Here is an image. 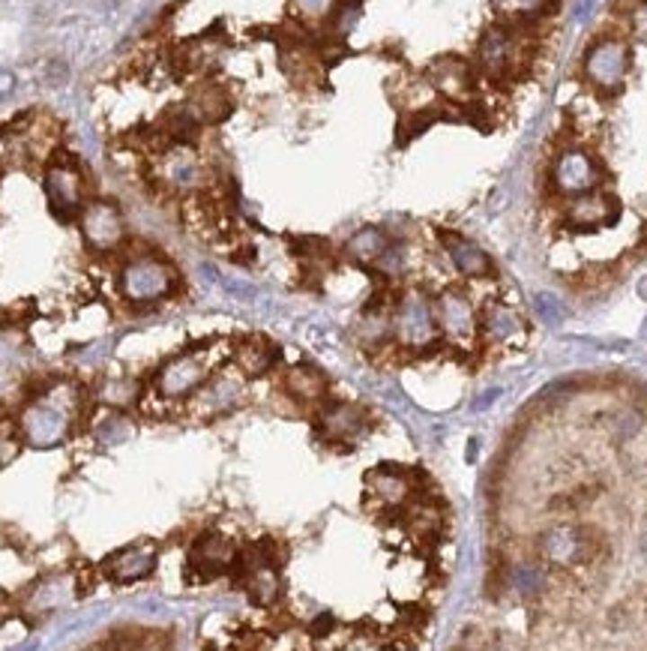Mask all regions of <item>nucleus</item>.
Segmentation results:
<instances>
[{
	"instance_id": "nucleus-2",
	"label": "nucleus",
	"mask_w": 647,
	"mask_h": 651,
	"mask_svg": "<svg viewBox=\"0 0 647 651\" xmlns=\"http://www.w3.org/2000/svg\"><path fill=\"white\" fill-rule=\"evenodd\" d=\"M225 367V352L219 343H201L168 358L153 372L150 390L162 403H189L216 370Z\"/></svg>"
},
{
	"instance_id": "nucleus-8",
	"label": "nucleus",
	"mask_w": 647,
	"mask_h": 651,
	"mask_svg": "<svg viewBox=\"0 0 647 651\" xmlns=\"http://www.w3.org/2000/svg\"><path fill=\"white\" fill-rule=\"evenodd\" d=\"M84 246L96 255L120 253L126 244V217L111 199H90L75 217Z\"/></svg>"
},
{
	"instance_id": "nucleus-31",
	"label": "nucleus",
	"mask_w": 647,
	"mask_h": 651,
	"mask_svg": "<svg viewBox=\"0 0 647 651\" xmlns=\"http://www.w3.org/2000/svg\"><path fill=\"white\" fill-rule=\"evenodd\" d=\"M93 435L102 444H120L132 435V421L126 417V412H114V408H105V415L99 417L93 426Z\"/></svg>"
},
{
	"instance_id": "nucleus-19",
	"label": "nucleus",
	"mask_w": 647,
	"mask_h": 651,
	"mask_svg": "<svg viewBox=\"0 0 647 651\" xmlns=\"http://www.w3.org/2000/svg\"><path fill=\"white\" fill-rule=\"evenodd\" d=\"M366 493L381 507H404L413 498V477L399 466H377L366 475Z\"/></svg>"
},
{
	"instance_id": "nucleus-26",
	"label": "nucleus",
	"mask_w": 647,
	"mask_h": 651,
	"mask_svg": "<svg viewBox=\"0 0 647 651\" xmlns=\"http://www.w3.org/2000/svg\"><path fill=\"white\" fill-rule=\"evenodd\" d=\"M480 334L489 343H510L521 334V318L516 309L503 307V303H492L480 316Z\"/></svg>"
},
{
	"instance_id": "nucleus-38",
	"label": "nucleus",
	"mask_w": 647,
	"mask_h": 651,
	"mask_svg": "<svg viewBox=\"0 0 647 651\" xmlns=\"http://www.w3.org/2000/svg\"><path fill=\"white\" fill-rule=\"evenodd\" d=\"M633 33L642 42H647V4H642L638 10L633 13Z\"/></svg>"
},
{
	"instance_id": "nucleus-4",
	"label": "nucleus",
	"mask_w": 647,
	"mask_h": 651,
	"mask_svg": "<svg viewBox=\"0 0 647 651\" xmlns=\"http://www.w3.org/2000/svg\"><path fill=\"white\" fill-rule=\"evenodd\" d=\"M435 300L426 291L408 289L393 303V343L408 352H426L438 343Z\"/></svg>"
},
{
	"instance_id": "nucleus-3",
	"label": "nucleus",
	"mask_w": 647,
	"mask_h": 651,
	"mask_svg": "<svg viewBox=\"0 0 647 651\" xmlns=\"http://www.w3.org/2000/svg\"><path fill=\"white\" fill-rule=\"evenodd\" d=\"M180 273L177 267L159 253H132L120 262L117 271V294L129 303V307H153V303L168 300L177 291Z\"/></svg>"
},
{
	"instance_id": "nucleus-23",
	"label": "nucleus",
	"mask_w": 647,
	"mask_h": 651,
	"mask_svg": "<svg viewBox=\"0 0 647 651\" xmlns=\"http://www.w3.org/2000/svg\"><path fill=\"white\" fill-rule=\"evenodd\" d=\"M357 340L366 349H381L393 340V303H372L357 321Z\"/></svg>"
},
{
	"instance_id": "nucleus-1",
	"label": "nucleus",
	"mask_w": 647,
	"mask_h": 651,
	"mask_svg": "<svg viewBox=\"0 0 647 651\" xmlns=\"http://www.w3.org/2000/svg\"><path fill=\"white\" fill-rule=\"evenodd\" d=\"M81 412H84V394H81L75 381H51L49 388H42L40 394L27 399L15 417L22 444H31V448L40 450L58 448L75 430Z\"/></svg>"
},
{
	"instance_id": "nucleus-18",
	"label": "nucleus",
	"mask_w": 647,
	"mask_h": 651,
	"mask_svg": "<svg viewBox=\"0 0 647 651\" xmlns=\"http://www.w3.org/2000/svg\"><path fill=\"white\" fill-rule=\"evenodd\" d=\"M629 51L624 42H597L584 58V73L602 91H611L626 78Z\"/></svg>"
},
{
	"instance_id": "nucleus-27",
	"label": "nucleus",
	"mask_w": 647,
	"mask_h": 651,
	"mask_svg": "<svg viewBox=\"0 0 647 651\" xmlns=\"http://www.w3.org/2000/svg\"><path fill=\"white\" fill-rule=\"evenodd\" d=\"M96 399L102 408H114V412H126V408L138 406L141 399V381L129 379V376H117V379H105L102 385L96 388Z\"/></svg>"
},
{
	"instance_id": "nucleus-35",
	"label": "nucleus",
	"mask_w": 647,
	"mask_h": 651,
	"mask_svg": "<svg viewBox=\"0 0 647 651\" xmlns=\"http://www.w3.org/2000/svg\"><path fill=\"white\" fill-rule=\"evenodd\" d=\"M18 450H22V435H18V426L9 421H0V468L9 466Z\"/></svg>"
},
{
	"instance_id": "nucleus-10",
	"label": "nucleus",
	"mask_w": 647,
	"mask_h": 651,
	"mask_svg": "<svg viewBox=\"0 0 647 651\" xmlns=\"http://www.w3.org/2000/svg\"><path fill=\"white\" fill-rule=\"evenodd\" d=\"M234 570H237L240 585L246 588V594L252 597V603L273 606L279 597H282V576H279L276 561L267 558L264 552H258V549L240 552Z\"/></svg>"
},
{
	"instance_id": "nucleus-37",
	"label": "nucleus",
	"mask_w": 647,
	"mask_h": 651,
	"mask_svg": "<svg viewBox=\"0 0 647 651\" xmlns=\"http://www.w3.org/2000/svg\"><path fill=\"white\" fill-rule=\"evenodd\" d=\"M638 426H642V417H638L635 412H620L615 415V421H611V433H615V439H633V435L638 433Z\"/></svg>"
},
{
	"instance_id": "nucleus-25",
	"label": "nucleus",
	"mask_w": 647,
	"mask_h": 651,
	"mask_svg": "<svg viewBox=\"0 0 647 651\" xmlns=\"http://www.w3.org/2000/svg\"><path fill=\"white\" fill-rule=\"evenodd\" d=\"M390 235H386L384 228H377V226H363V228H357L354 235H350L345 240V255L350 258L354 264H372L377 258L384 255V249L390 246Z\"/></svg>"
},
{
	"instance_id": "nucleus-15",
	"label": "nucleus",
	"mask_w": 647,
	"mask_h": 651,
	"mask_svg": "<svg viewBox=\"0 0 647 651\" xmlns=\"http://www.w3.org/2000/svg\"><path fill=\"white\" fill-rule=\"evenodd\" d=\"M237 543H234L228 534L219 531H204L201 538L192 543L189 549V567H192L195 576L201 579H213L219 574H228L237 565Z\"/></svg>"
},
{
	"instance_id": "nucleus-44",
	"label": "nucleus",
	"mask_w": 647,
	"mask_h": 651,
	"mask_svg": "<svg viewBox=\"0 0 647 651\" xmlns=\"http://www.w3.org/2000/svg\"><path fill=\"white\" fill-rule=\"evenodd\" d=\"M0 163H4V156H0Z\"/></svg>"
},
{
	"instance_id": "nucleus-21",
	"label": "nucleus",
	"mask_w": 647,
	"mask_h": 651,
	"mask_svg": "<svg viewBox=\"0 0 647 651\" xmlns=\"http://www.w3.org/2000/svg\"><path fill=\"white\" fill-rule=\"evenodd\" d=\"M276 361H279V349L270 340H264V336H249V340H240L231 352V363L246 379L267 376V372L276 367Z\"/></svg>"
},
{
	"instance_id": "nucleus-41",
	"label": "nucleus",
	"mask_w": 647,
	"mask_h": 651,
	"mask_svg": "<svg viewBox=\"0 0 647 651\" xmlns=\"http://www.w3.org/2000/svg\"><path fill=\"white\" fill-rule=\"evenodd\" d=\"M498 394H501V390H489L485 397H476V399H474V412H480V408H489L494 399H498Z\"/></svg>"
},
{
	"instance_id": "nucleus-34",
	"label": "nucleus",
	"mask_w": 647,
	"mask_h": 651,
	"mask_svg": "<svg viewBox=\"0 0 647 651\" xmlns=\"http://www.w3.org/2000/svg\"><path fill=\"white\" fill-rule=\"evenodd\" d=\"M534 312L545 321V325H561L563 316H566L563 300L557 298V294H552V291H539L536 294V298H534Z\"/></svg>"
},
{
	"instance_id": "nucleus-30",
	"label": "nucleus",
	"mask_w": 647,
	"mask_h": 651,
	"mask_svg": "<svg viewBox=\"0 0 647 651\" xmlns=\"http://www.w3.org/2000/svg\"><path fill=\"white\" fill-rule=\"evenodd\" d=\"M408 513H404V525L417 534V538H435L440 531V511L429 502H417V504H404Z\"/></svg>"
},
{
	"instance_id": "nucleus-39",
	"label": "nucleus",
	"mask_w": 647,
	"mask_h": 651,
	"mask_svg": "<svg viewBox=\"0 0 647 651\" xmlns=\"http://www.w3.org/2000/svg\"><path fill=\"white\" fill-rule=\"evenodd\" d=\"M15 94V76L9 69H0V100H9Z\"/></svg>"
},
{
	"instance_id": "nucleus-12",
	"label": "nucleus",
	"mask_w": 647,
	"mask_h": 651,
	"mask_svg": "<svg viewBox=\"0 0 647 651\" xmlns=\"http://www.w3.org/2000/svg\"><path fill=\"white\" fill-rule=\"evenodd\" d=\"M318 435L330 444H354L368 433V412L354 403H324L315 417Z\"/></svg>"
},
{
	"instance_id": "nucleus-9",
	"label": "nucleus",
	"mask_w": 647,
	"mask_h": 651,
	"mask_svg": "<svg viewBox=\"0 0 647 651\" xmlns=\"http://www.w3.org/2000/svg\"><path fill=\"white\" fill-rule=\"evenodd\" d=\"M435 321L440 336H447L453 345H471L480 334V316L467 294L447 289L435 298Z\"/></svg>"
},
{
	"instance_id": "nucleus-43",
	"label": "nucleus",
	"mask_w": 647,
	"mask_h": 651,
	"mask_svg": "<svg viewBox=\"0 0 647 651\" xmlns=\"http://www.w3.org/2000/svg\"><path fill=\"white\" fill-rule=\"evenodd\" d=\"M644 340H647V321H644Z\"/></svg>"
},
{
	"instance_id": "nucleus-42",
	"label": "nucleus",
	"mask_w": 647,
	"mask_h": 651,
	"mask_svg": "<svg viewBox=\"0 0 647 651\" xmlns=\"http://www.w3.org/2000/svg\"><path fill=\"white\" fill-rule=\"evenodd\" d=\"M638 294H642V298L647 300V276H644V280H642V282H638Z\"/></svg>"
},
{
	"instance_id": "nucleus-33",
	"label": "nucleus",
	"mask_w": 647,
	"mask_h": 651,
	"mask_svg": "<svg viewBox=\"0 0 647 651\" xmlns=\"http://www.w3.org/2000/svg\"><path fill=\"white\" fill-rule=\"evenodd\" d=\"M99 651H144V630L120 628L99 642Z\"/></svg>"
},
{
	"instance_id": "nucleus-11",
	"label": "nucleus",
	"mask_w": 647,
	"mask_h": 651,
	"mask_svg": "<svg viewBox=\"0 0 647 651\" xmlns=\"http://www.w3.org/2000/svg\"><path fill=\"white\" fill-rule=\"evenodd\" d=\"M552 186L557 195H566V199H579V195L597 192L599 168L584 150H575V147L561 150L552 165Z\"/></svg>"
},
{
	"instance_id": "nucleus-32",
	"label": "nucleus",
	"mask_w": 647,
	"mask_h": 651,
	"mask_svg": "<svg viewBox=\"0 0 647 651\" xmlns=\"http://www.w3.org/2000/svg\"><path fill=\"white\" fill-rule=\"evenodd\" d=\"M375 271L384 273L386 280H399L408 271V246L402 240H390V246L384 249V255L375 262Z\"/></svg>"
},
{
	"instance_id": "nucleus-29",
	"label": "nucleus",
	"mask_w": 647,
	"mask_h": 651,
	"mask_svg": "<svg viewBox=\"0 0 647 651\" xmlns=\"http://www.w3.org/2000/svg\"><path fill=\"white\" fill-rule=\"evenodd\" d=\"M189 105H192V111L198 114V120L201 123H213V120L228 118L231 96L225 91H219V87H204L201 94H195L192 100H189Z\"/></svg>"
},
{
	"instance_id": "nucleus-40",
	"label": "nucleus",
	"mask_w": 647,
	"mask_h": 651,
	"mask_svg": "<svg viewBox=\"0 0 647 651\" xmlns=\"http://www.w3.org/2000/svg\"><path fill=\"white\" fill-rule=\"evenodd\" d=\"M45 76H49V82H51V85H60V82H66V76H69V73H66V67L54 60L51 69H49V73H45Z\"/></svg>"
},
{
	"instance_id": "nucleus-13",
	"label": "nucleus",
	"mask_w": 647,
	"mask_h": 651,
	"mask_svg": "<svg viewBox=\"0 0 647 651\" xmlns=\"http://www.w3.org/2000/svg\"><path fill=\"white\" fill-rule=\"evenodd\" d=\"M521 51H525V37L516 28L507 24H494L483 33L480 49H476V60L489 76H507L510 69L518 67Z\"/></svg>"
},
{
	"instance_id": "nucleus-17",
	"label": "nucleus",
	"mask_w": 647,
	"mask_h": 651,
	"mask_svg": "<svg viewBox=\"0 0 647 651\" xmlns=\"http://www.w3.org/2000/svg\"><path fill=\"white\" fill-rule=\"evenodd\" d=\"M426 82L438 96L449 103H467L474 94V69L465 64L462 58L444 55L426 69Z\"/></svg>"
},
{
	"instance_id": "nucleus-16",
	"label": "nucleus",
	"mask_w": 647,
	"mask_h": 651,
	"mask_svg": "<svg viewBox=\"0 0 647 651\" xmlns=\"http://www.w3.org/2000/svg\"><path fill=\"white\" fill-rule=\"evenodd\" d=\"M156 547L153 543H129V547L111 552L102 561V574L108 583L114 585H132V583H144L147 576H153L156 570Z\"/></svg>"
},
{
	"instance_id": "nucleus-6",
	"label": "nucleus",
	"mask_w": 647,
	"mask_h": 651,
	"mask_svg": "<svg viewBox=\"0 0 647 651\" xmlns=\"http://www.w3.org/2000/svg\"><path fill=\"white\" fill-rule=\"evenodd\" d=\"M42 192H45V201H49L51 213L60 219H75L81 208L90 201L84 172H81L78 163H72L66 156H54L45 163Z\"/></svg>"
},
{
	"instance_id": "nucleus-24",
	"label": "nucleus",
	"mask_w": 647,
	"mask_h": 651,
	"mask_svg": "<svg viewBox=\"0 0 647 651\" xmlns=\"http://www.w3.org/2000/svg\"><path fill=\"white\" fill-rule=\"evenodd\" d=\"M615 210H617L615 199H608V195L602 192H588V195H579V199H570V204H566V219L579 228H597L602 222L615 219Z\"/></svg>"
},
{
	"instance_id": "nucleus-14",
	"label": "nucleus",
	"mask_w": 647,
	"mask_h": 651,
	"mask_svg": "<svg viewBox=\"0 0 647 651\" xmlns=\"http://www.w3.org/2000/svg\"><path fill=\"white\" fill-rule=\"evenodd\" d=\"M539 556L554 567H575L590 561L593 556V540L590 534H584L579 525H554L548 529L536 543Z\"/></svg>"
},
{
	"instance_id": "nucleus-22",
	"label": "nucleus",
	"mask_w": 647,
	"mask_h": 651,
	"mask_svg": "<svg viewBox=\"0 0 647 651\" xmlns=\"http://www.w3.org/2000/svg\"><path fill=\"white\" fill-rule=\"evenodd\" d=\"M440 246H444L449 264H453L462 276H489L492 273L489 255H485L474 240L453 235V231H444V235H440Z\"/></svg>"
},
{
	"instance_id": "nucleus-20",
	"label": "nucleus",
	"mask_w": 647,
	"mask_h": 651,
	"mask_svg": "<svg viewBox=\"0 0 647 651\" xmlns=\"http://www.w3.org/2000/svg\"><path fill=\"white\" fill-rule=\"evenodd\" d=\"M282 390L297 406H324L330 394V381L312 363H294L282 372Z\"/></svg>"
},
{
	"instance_id": "nucleus-36",
	"label": "nucleus",
	"mask_w": 647,
	"mask_h": 651,
	"mask_svg": "<svg viewBox=\"0 0 647 651\" xmlns=\"http://www.w3.org/2000/svg\"><path fill=\"white\" fill-rule=\"evenodd\" d=\"M489 4L498 13H507V15H530L543 10L545 0H489Z\"/></svg>"
},
{
	"instance_id": "nucleus-7",
	"label": "nucleus",
	"mask_w": 647,
	"mask_h": 651,
	"mask_svg": "<svg viewBox=\"0 0 647 651\" xmlns=\"http://www.w3.org/2000/svg\"><path fill=\"white\" fill-rule=\"evenodd\" d=\"M249 397V379L234 367V363H225L213 372L210 379L204 381L201 390L189 399V412L201 421H213V417L231 415L246 403Z\"/></svg>"
},
{
	"instance_id": "nucleus-5",
	"label": "nucleus",
	"mask_w": 647,
	"mask_h": 651,
	"mask_svg": "<svg viewBox=\"0 0 647 651\" xmlns=\"http://www.w3.org/2000/svg\"><path fill=\"white\" fill-rule=\"evenodd\" d=\"M153 181L165 192L195 195L210 186V165L201 159L195 145H168L165 150L156 154Z\"/></svg>"
},
{
	"instance_id": "nucleus-28",
	"label": "nucleus",
	"mask_w": 647,
	"mask_h": 651,
	"mask_svg": "<svg viewBox=\"0 0 647 651\" xmlns=\"http://www.w3.org/2000/svg\"><path fill=\"white\" fill-rule=\"evenodd\" d=\"M503 583L512 594H518L521 601H534V597L543 594L545 588V574L543 567L534 565V561H516V565L507 567V576Z\"/></svg>"
}]
</instances>
